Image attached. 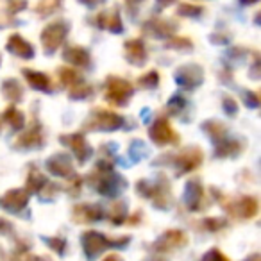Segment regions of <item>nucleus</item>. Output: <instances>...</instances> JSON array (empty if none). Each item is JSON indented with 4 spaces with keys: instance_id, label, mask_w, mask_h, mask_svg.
<instances>
[{
    "instance_id": "f8f14e48",
    "label": "nucleus",
    "mask_w": 261,
    "mask_h": 261,
    "mask_svg": "<svg viewBox=\"0 0 261 261\" xmlns=\"http://www.w3.org/2000/svg\"><path fill=\"white\" fill-rule=\"evenodd\" d=\"M98 27L109 29L111 33H120L122 23H120L118 9H111V11H108V13H100V15H98Z\"/></svg>"
},
{
    "instance_id": "c756f323",
    "label": "nucleus",
    "mask_w": 261,
    "mask_h": 261,
    "mask_svg": "<svg viewBox=\"0 0 261 261\" xmlns=\"http://www.w3.org/2000/svg\"><path fill=\"white\" fill-rule=\"evenodd\" d=\"M150 261H163V259H150Z\"/></svg>"
},
{
    "instance_id": "412c9836",
    "label": "nucleus",
    "mask_w": 261,
    "mask_h": 261,
    "mask_svg": "<svg viewBox=\"0 0 261 261\" xmlns=\"http://www.w3.org/2000/svg\"><path fill=\"white\" fill-rule=\"evenodd\" d=\"M59 8V0H41L40 6L36 8V11L40 15H48V13L56 11Z\"/></svg>"
},
{
    "instance_id": "9b49d317",
    "label": "nucleus",
    "mask_w": 261,
    "mask_h": 261,
    "mask_svg": "<svg viewBox=\"0 0 261 261\" xmlns=\"http://www.w3.org/2000/svg\"><path fill=\"white\" fill-rule=\"evenodd\" d=\"M27 202V192L23 190H11L8 192L4 197H2V206H6L8 210H13V211H18L25 206Z\"/></svg>"
},
{
    "instance_id": "cd10ccee",
    "label": "nucleus",
    "mask_w": 261,
    "mask_h": 261,
    "mask_svg": "<svg viewBox=\"0 0 261 261\" xmlns=\"http://www.w3.org/2000/svg\"><path fill=\"white\" fill-rule=\"evenodd\" d=\"M104 261H122V257H118V256H108Z\"/></svg>"
},
{
    "instance_id": "9d476101",
    "label": "nucleus",
    "mask_w": 261,
    "mask_h": 261,
    "mask_svg": "<svg viewBox=\"0 0 261 261\" xmlns=\"http://www.w3.org/2000/svg\"><path fill=\"white\" fill-rule=\"evenodd\" d=\"M125 56L130 63H135V65H143L147 58V52H145V45L142 43L140 40H130L125 43Z\"/></svg>"
},
{
    "instance_id": "bb28decb",
    "label": "nucleus",
    "mask_w": 261,
    "mask_h": 261,
    "mask_svg": "<svg viewBox=\"0 0 261 261\" xmlns=\"http://www.w3.org/2000/svg\"><path fill=\"white\" fill-rule=\"evenodd\" d=\"M200 11H202L200 8H188V6H182V8L179 9V13H181V15H185V13H193V15H199Z\"/></svg>"
},
{
    "instance_id": "f3484780",
    "label": "nucleus",
    "mask_w": 261,
    "mask_h": 261,
    "mask_svg": "<svg viewBox=\"0 0 261 261\" xmlns=\"http://www.w3.org/2000/svg\"><path fill=\"white\" fill-rule=\"evenodd\" d=\"M65 58L68 59V61L79 65V66H88V63H90V56H88V52L81 47H68L65 50Z\"/></svg>"
},
{
    "instance_id": "6e6552de",
    "label": "nucleus",
    "mask_w": 261,
    "mask_h": 261,
    "mask_svg": "<svg viewBox=\"0 0 261 261\" xmlns=\"http://www.w3.org/2000/svg\"><path fill=\"white\" fill-rule=\"evenodd\" d=\"M186 243V234L182 231H168L156 242V250H170L174 247H181Z\"/></svg>"
},
{
    "instance_id": "c85d7f7f",
    "label": "nucleus",
    "mask_w": 261,
    "mask_h": 261,
    "mask_svg": "<svg viewBox=\"0 0 261 261\" xmlns=\"http://www.w3.org/2000/svg\"><path fill=\"white\" fill-rule=\"evenodd\" d=\"M243 2H247V4H252V2H256V0H243Z\"/></svg>"
},
{
    "instance_id": "423d86ee",
    "label": "nucleus",
    "mask_w": 261,
    "mask_h": 261,
    "mask_svg": "<svg viewBox=\"0 0 261 261\" xmlns=\"http://www.w3.org/2000/svg\"><path fill=\"white\" fill-rule=\"evenodd\" d=\"M150 138H152L156 143H160V145H163V143L179 142V136L175 135L174 129H172L170 123H168V120H165V118L158 120V122L152 125V129H150Z\"/></svg>"
},
{
    "instance_id": "ddd939ff",
    "label": "nucleus",
    "mask_w": 261,
    "mask_h": 261,
    "mask_svg": "<svg viewBox=\"0 0 261 261\" xmlns=\"http://www.w3.org/2000/svg\"><path fill=\"white\" fill-rule=\"evenodd\" d=\"M48 170H50L52 174H56V175H65V177H68V175L73 174L72 163H70V160L66 156L52 158L50 163H48Z\"/></svg>"
},
{
    "instance_id": "aec40b11",
    "label": "nucleus",
    "mask_w": 261,
    "mask_h": 261,
    "mask_svg": "<svg viewBox=\"0 0 261 261\" xmlns=\"http://www.w3.org/2000/svg\"><path fill=\"white\" fill-rule=\"evenodd\" d=\"M8 86H4V93L8 95L11 100H18L20 97H22V88H20V84L16 83V81H8Z\"/></svg>"
},
{
    "instance_id": "2eb2a0df",
    "label": "nucleus",
    "mask_w": 261,
    "mask_h": 261,
    "mask_svg": "<svg viewBox=\"0 0 261 261\" xmlns=\"http://www.w3.org/2000/svg\"><path fill=\"white\" fill-rule=\"evenodd\" d=\"M41 142H43V135H41V129L40 127H31L27 133H23L18 140H16V145H22V147H40Z\"/></svg>"
},
{
    "instance_id": "a878e982",
    "label": "nucleus",
    "mask_w": 261,
    "mask_h": 261,
    "mask_svg": "<svg viewBox=\"0 0 261 261\" xmlns=\"http://www.w3.org/2000/svg\"><path fill=\"white\" fill-rule=\"evenodd\" d=\"M138 83L143 84V86H156V84H158V73L156 72H149L147 75H143Z\"/></svg>"
},
{
    "instance_id": "4468645a",
    "label": "nucleus",
    "mask_w": 261,
    "mask_h": 261,
    "mask_svg": "<svg viewBox=\"0 0 261 261\" xmlns=\"http://www.w3.org/2000/svg\"><path fill=\"white\" fill-rule=\"evenodd\" d=\"M63 142H68L70 145L73 147V149L77 150V156H79V161L83 163V161H86V156L91 152L90 147L86 145V140H84L83 135H72V136H63Z\"/></svg>"
},
{
    "instance_id": "7ed1b4c3",
    "label": "nucleus",
    "mask_w": 261,
    "mask_h": 261,
    "mask_svg": "<svg viewBox=\"0 0 261 261\" xmlns=\"http://www.w3.org/2000/svg\"><path fill=\"white\" fill-rule=\"evenodd\" d=\"M123 123L122 116L115 115L111 111H102V109H97V111L91 115V120L88 122L90 129H104V130H115L118 129Z\"/></svg>"
},
{
    "instance_id": "dca6fc26",
    "label": "nucleus",
    "mask_w": 261,
    "mask_h": 261,
    "mask_svg": "<svg viewBox=\"0 0 261 261\" xmlns=\"http://www.w3.org/2000/svg\"><path fill=\"white\" fill-rule=\"evenodd\" d=\"M23 73H25L27 81H29V84L33 88H36V90H50V79H48L45 73L41 72H33V70H23Z\"/></svg>"
},
{
    "instance_id": "b1692460",
    "label": "nucleus",
    "mask_w": 261,
    "mask_h": 261,
    "mask_svg": "<svg viewBox=\"0 0 261 261\" xmlns=\"http://www.w3.org/2000/svg\"><path fill=\"white\" fill-rule=\"evenodd\" d=\"M45 182V177L40 174L38 170H33L31 172V177H29V186H34L33 190H40V186H43Z\"/></svg>"
},
{
    "instance_id": "6ab92c4d",
    "label": "nucleus",
    "mask_w": 261,
    "mask_h": 261,
    "mask_svg": "<svg viewBox=\"0 0 261 261\" xmlns=\"http://www.w3.org/2000/svg\"><path fill=\"white\" fill-rule=\"evenodd\" d=\"M4 118H6V122L11 123L13 129H20V127L23 125L22 111H18V109H15V108H9L8 111L4 113Z\"/></svg>"
},
{
    "instance_id": "f03ea898",
    "label": "nucleus",
    "mask_w": 261,
    "mask_h": 261,
    "mask_svg": "<svg viewBox=\"0 0 261 261\" xmlns=\"http://www.w3.org/2000/svg\"><path fill=\"white\" fill-rule=\"evenodd\" d=\"M66 23L63 22H54L48 27H45L43 34H41V41H43L45 52H54L56 48L61 45V41L66 36Z\"/></svg>"
},
{
    "instance_id": "393cba45",
    "label": "nucleus",
    "mask_w": 261,
    "mask_h": 261,
    "mask_svg": "<svg viewBox=\"0 0 261 261\" xmlns=\"http://www.w3.org/2000/svg\"><path fill=\"white\" fill-rule=\"evenodd\" d=\"M202 261H229V259L218 249H211L210 252L202 257Z\"/></svg>"
},
{
    "instance_id": "a211bd4d",
    "label": "nucleus",
    "mask_w": 261,
    "mask_h": 261,
    "mask_svg": "<svg viewBox=\"0 0 261 261\" xmlns=\"http://www.w3.org/2000/svg\"><path fill=\"white\" fill-rule=\"evenodd\" d=\"M188 200H190V206L193 210H199V202H200V197H202V188L199 186V182H190L188 185Z\"/></svg>"
},
{
    "instance_id": "20e7f679",
    "label": "nucleus",
    "mask_w": 261,
    "mask_h": 261,
    "mask_svg": "<svg viewBox=\"0 0 261 261\" xmlns=\"http://www.w3.org/2000/svg\"><path fill=\"white\" fill-rule=\"evenodd\" d=\"M174 160H175L174 167H177L179 175H181L199 167L200 161H202V152H200L199 149H188V150H185V152L177 154Z\"/></svg>"
},
{
    "instance_id": "5701e85b",
    "label": "nucleus",
    "mask_w": 261,
    "mask_h": 261,
    "mask_svg": "<svg viewBox=\"0 0 261 261\" xmlns=\"http://www.w3.org/2000/svg\"><path fill=\"white\" fill-rule=\"evenodd\" d=\"M72 88H75V90H70V97L81 98V97H86V95L91 93V88L86 86V84H79V86L72 84Z\"/></svg>"
},
{
    "instance_id": "1a4fd4ad",
    "label": "nucleus",
    "mask_w": 261,
    "mask_h": 261,
    "mask_svg": "<svg viewBox=\"0 0 261 261\" xmlns=\"http://www.w3.org/2000/svg\"><path fill=\"white\" fill-rule=\"evenodd\" d=\"M8 48L13 52V54H16L18 58H23V59H29L34 56V48L31 47L22 36H18V34H13V36L9 38Z\"/></svg>"
},
{
    "instance_id": "39448f33",
    "label": "nucleus",
    "mask_w": 261,
    "mask_h": 261,
    "mask_svg": "<svg viewBox=\"0 0 261 261\" xmlns=\"http://www.w3.org/2000/svg\"><path fill=\"white\" fill-rule=\"evenodd\" d=\"M224 207L238 218H252L257 213V202L254 197H242V199L234 200L231 206H224Z\"/></svg>"
},
{
    "instance_id": "f257e3e1",
    "label": "nucleus",
    "mask_w": 261,
    "mask_h": 261,
    "mask_svg": "<svg viewBox=\"0 0 261 261\" xmlns=\"http://www.w3.org/2000/svg\"><path fill=\"white\" fill-rule=\"evenodd\" d=\"M130 91H133V84L127 83L118 77H109L108 84H106V98L113 104H125L129 98Z\"/></svg>"
},
{
    "instance_id": "0eeeda50",
    "label": "nucleus",
    "mask_w": 261,
    "mask_h": 261,
    "mask_svg": "<svg viewBox=\"0 0 261 261\" xmlns=\"http://www.w3.org/2000/svg\"><path fill=\"white\" fill-rule=\"evenodd\" d=\"M83 243H84V250H86V254L90 257H93V256H97L100 250H104L106 247H113L118 242H111V240H108L106 236L90 231L83 236Z\"/></svg>"
},
{
    "instance_id": "4be33fe9",
    "label": "nucleus",
    "mask_w": 261,
    "mask_h": 261,
    "mask_svg": "<svg viewBox=\"0 0 261 261\" xmlns=\"http://www.w3.org/2000/svg\"><path fill=\"white\" fill-rule=\"evenodd\" d=\"M59 79H61V83L63 84H75L77 81H79V77L75 75V72L73 70H70V68H61L59 70Z\"/></svg>"
}]
</instances>
